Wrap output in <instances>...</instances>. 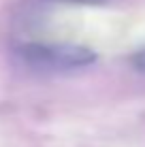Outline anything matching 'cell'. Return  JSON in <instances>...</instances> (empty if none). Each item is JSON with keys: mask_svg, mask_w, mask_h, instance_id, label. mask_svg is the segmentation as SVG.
Wrapping results in <instances>:
<instances>
[{"mask_svg": "<svg viewBox=\"0 0 145 147\" xmlns=\"http://www.w3.org/2000/svg\"><path fill=\"white\" fill-rule=\"evenodd\" d=\"M17 55L28 66L45 70L86 68L96 62V53L92 49L71 43H24L17 47Z\"/></svg>", "mask_w": 145, "mask_h": 147, "instance_id": "1", "label": "cell"}, {"mask_svg": "<svg viewBox=\"0 0 145 147\" xmlns=\"http://www.w3.org/2000/svg\"><path fill=\"white\" fill-rule=\"evenodd\" d=\"M130 64L134 70H139V73H145V49H141V51H137L130 58Z\"/></svg>", "mask_w": 145, "mask_h": 147, "instance_id": "2", "label": "cell"}, {"mask_svg": "<svg viewBox=\"0 0 145 147\" xmlns=\"http://www.w3.org/2000/svg\"><path fill=\"white\" fill-rule=\"evenodd\" d=\"M49 2H62V4H86V7H98L109 0H49Z\"/></svg>", "mask_w": 145, "mask_h": 147, "instance_id": "3", "label": "cell"}]
</instances>
